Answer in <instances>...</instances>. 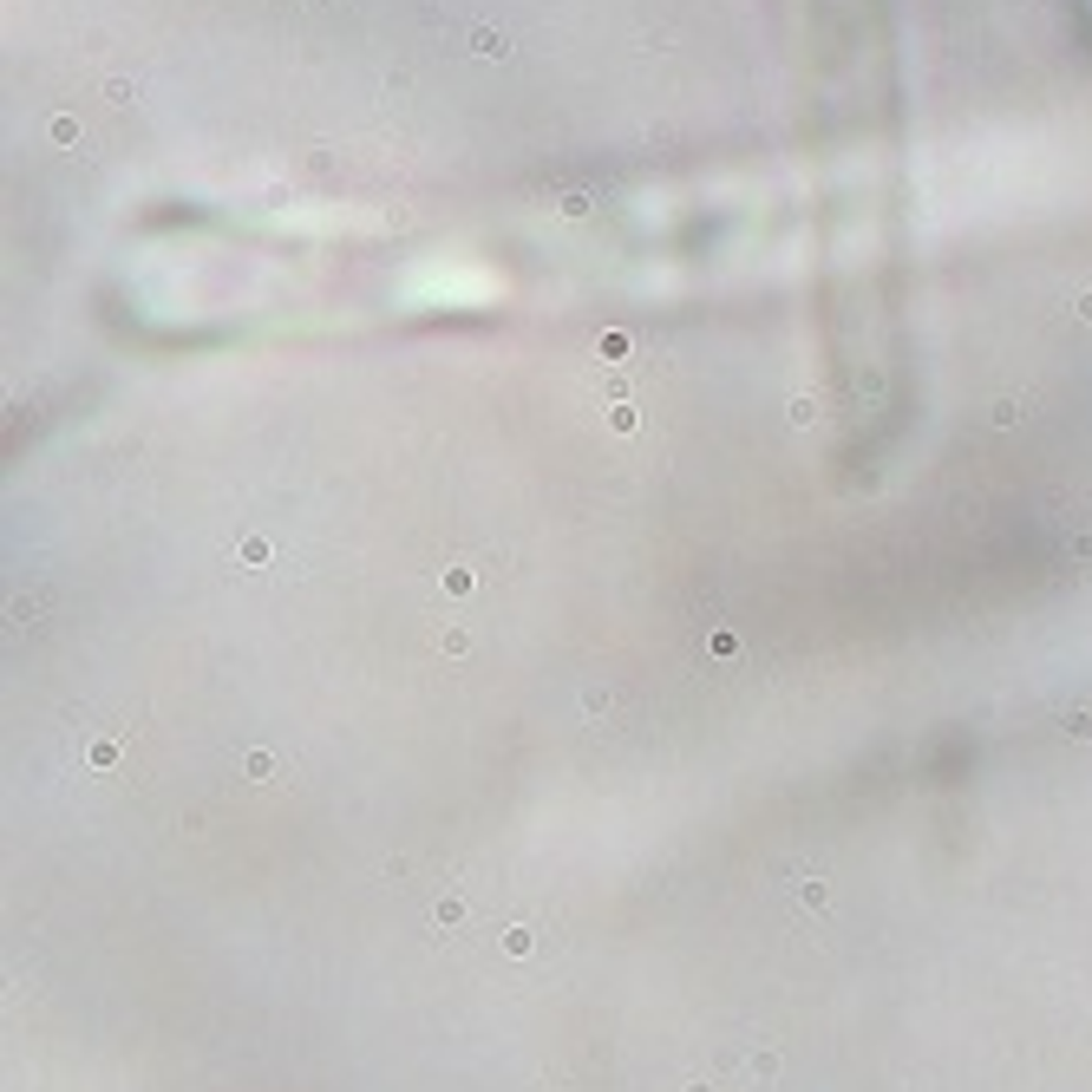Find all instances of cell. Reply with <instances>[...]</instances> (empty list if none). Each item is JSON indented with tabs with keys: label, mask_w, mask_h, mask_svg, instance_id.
Segmentation results:
<instances>
[{
	"label": "cell",
	"mask_w": 1092,
	"mask_h": 1092,
	"mask_svg": "<svg viewBox=\"0 0 1092 1092\" xmlns=\"http://www.w3.org/2000/svg\"><path fill=\"white\" fill-rule=\"evenodd\" d=\"M438 648H445V655H471V635H465V628H445Z\"/></svg>",
	"instance_id": "cell-3"
},
{
	"label": "cell",
	"mask_w": 1092,
	"mask_h": 1092,
	"mask_svg": "<svg viewBox=\"0 0 1092 1092\" xmlns=\"http://www.w3.org/2000/svg\"><path fill=\"white\" fill-rule=\"evenodd\" d=\"M595 353H602V360H622V353H628V334H602Z\"/></svg>",
	"instance_id": "cell-5"
},
{
	"label": "cell",
	"mask_w": 1092,
	"mask_h": 1092,
	"mask_svg": "<svg viewBox=\"0 0 1092 1092\" xmlns=\"http://www.w3.org/2000/svg\"><path fill=\"white\" fill-rule=\"evenodd\" d=\"M1066 556H1079V562H1092V530H1066Z\"/></svg>",
	"instance_id": "cell-4"
},
{
	"label": "cell",
	"mask_w": 1092,
	"mask_h": 1092,
	"mask_svg": "<svg viewBox=\"0 0 1092 1092\" xmlns=\"http://www.w3.org/2000/svg\"><path fill=\"white\" fill-rule=\"evenodd\" d=\"M818 419V399H792V425H812Z\"/></svg>",
	"instance_id": "cell-10"
},
{
	"label": "cell",
	"mask_w": 1092,
	"mask_h": 1092,
	"mask_svg": "<svg viewBox=\"0 0 1092 1092\" xmlns=\"http://www.w3.org/2000/svg\"><path fill=\"white\" fill-rule=\"evenodd\" d=\"M1060 726H1066V733H1073V740H1092V713H1066Z\"/></svg>",
	"instance_id": "cell-9"
},
{
	"label": "cell",
	"mask_w": 1092,
	"mask_h": 1092,
	"mask_svg": "<svg viewBox=\"0 0 1092 1092\" xmlns=\"http://www.w3.org/2000/svg\"><path fill=\"white\" fill-rule=\"evenodd\" d=\"M242 772H249V779H268L275 759H268V752H249V759H242Z\"/></svg>",
	"instance_id": "cell-8"
},
{
	"label": "cell",
	"mask_w": 1092,
	"mask_h": 1092,
	"mask_svg": "<svg viewBox=\"0 0 1092 1092\" xmlns=\"http://www.w3.org/2000/svg\"><path fill=\"white\" fill-rule=\"evenodd\" d=\"M707 648H713V655H733V648H740V635H733V628H713V635H707Z\"/></svg>",
	"instance_id": "cell-6"
},
{
	"label": "cell",
	"mask_w": 1092,
	"mask_h": 1092,
	"mask_svg": "<svg viewBox=\"0 0 1092 1092\" xmlns=\"http://www.w3.org/2000/svg\"><path fill=\"white\" fill-rule=\"evenodd\" d=\"M471 583H478V576L465 570V562H452V570H445V595H471Z\"/></svg>",
	"instance_id": "cell-1"
},
{
	"label": "cell",
	"mask_w": 1092,
	"mask_h": 1092,
	"mask_svg": "<svg viewBox=\"0 0 1092 1092\" xmlns=\"http://www.w3.org/2000/svg\"><path fill=\"white\" fill-rule=\"evenodd\" d=\"M1027 419V406L1021 399H994V425H1021Z\"/></svg>",
	"instance_id": "cell-2"
},
{
	"label": "cell",
	"mask_w": 1092,
	"mask_h": 1092,
	"mask_svg": "<svg viewBox=\"0 0 1092 1092\" xmlns=\"http://www.w3.org/2000/svg\"><path fill=\"white\" fill-rule=\"evenodd\" d=\"M609 425L615 432H635V406H628V399H615V406H609Z\"/></svg>",
	"instance_id": "cell-7"
},
{
	"label": "cell",
	"mask_w": 1092,
	"mask_h": 1092,
	"mask_svg": "<svg viewBox=\"0 0 1092 1092\" xmlns=\"http://www.w3.org/2000/svg\"><path fill=\"white\" fill-rule=\"evenodd\" d=\"M1073 314H1079V320H1092V295H1079V301H1073Z\"/></svg>",
	"instance_id": "cell-11"
}]
</instances>
